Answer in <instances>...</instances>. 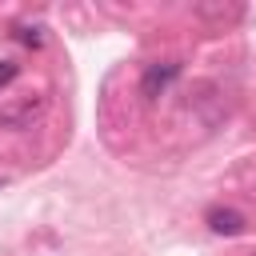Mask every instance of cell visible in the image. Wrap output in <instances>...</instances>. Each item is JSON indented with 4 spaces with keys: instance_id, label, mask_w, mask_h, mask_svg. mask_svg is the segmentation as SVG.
Instances as JSON below:
<instances>
[{
    "instance_id": "obj_6",
    "label": "cell",
    "mask_w": 256,
    "mask_h": 256,
    "mask_svg": "<svg viewBox=\"0 0 256 256\" xmlns=\"http://www.w3.org/2000/svg\"><path fill=\"white\" fill-rule=\"evenodd\" d=\"M0 184H4V180H0Z\"/></svg>"
},
{
    "instance_id": "obj_2",
    "label": "cell",
    "mask_w": 256,
    "mask_h": 256,
    "mask_svg": "<svg viewBox=\"0 0 256 256\" xmlns=\"http://www.w3.org/2000/svg\"><path fill=\"white\" fill-rule=\"evenodd\" d=\"M208 228L216 236H236V232H244V216L232 212V208H212L208 212Z\"/></svg>"
},
{
    "instance_id": "obj_1",
    "label": "cell",
    "mask_w": 256,
    "mask_h": 256,
    "mask_svg": "<svg viewBox=\"0 0 256 256\" xmlns=\"http://www.w3.org/2000/svg\"><path fill=\"white\" fill-rule=\"evenodd\" d=\"M180 76V64L176 60H156V64H148L144 68V76H140V96L144 100H156L160 92H168V84Z\"/></svg>"
},
{
    "instance_id": "obj_4",
    "label": "cell",
    "mask_w": 256,
    "mask_h": 256,
    "mask_svg": "<svg viewBox=\"0 0 256 256\" xmlns=\"http://www.w3.org/2000/svg\"><path fill=\"white\" fill-rule=\"evenodd\" d=\"M16 40H20V44H28V48H40V44H44L40 28H28V24H20V28H16Z\"/></svg>"
},
{
    "instance_id": "obj_3",
    "label": "cell",
    "mask_w": 256,
    "mask_h": 256,
    "mask_svg": "<svg viewBox=\"0 0 256 256\" xmlns=\"http://www.w3.org/2000/svg\"><path fill=\"white\" fill-rule=\"evenodd\" d=\"M36 112H40V100L32 96V100H20V104H8V108H0V124H12V128H20V124H28Z\"/></svg>"
},
{
    "instance_id": "obj_5",
    "label": "cell",
    "mask_w": 256,
    "mask_h": 256,
    "mask_svg": "<svg viewBox=\"0 0 256 256\" xmlns=\"http://www.w3.org/2000/svg\"><path fill=\"white\" fill-rule=\"evenodd\" d=\"M16 76H20V64L16 60H0V88H8Z\"/></svg>"
}]
</instances>
